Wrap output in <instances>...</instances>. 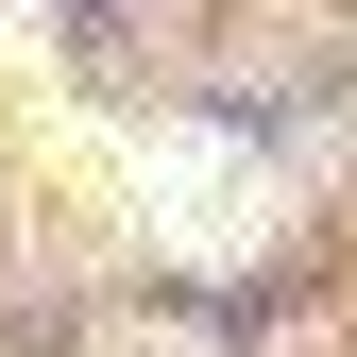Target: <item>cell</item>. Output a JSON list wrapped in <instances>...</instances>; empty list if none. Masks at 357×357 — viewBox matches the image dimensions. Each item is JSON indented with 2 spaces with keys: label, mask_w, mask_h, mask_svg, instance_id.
Listing matches in <instances>:
<instances>
[{
  "label": "cell",
  "mask_w": 357,
  "mask_h": 357,
  "mask_svg": "<svg viewBox=\"0 0 357 357\" xmlns=\"http://www.w3.org/2000/svg\"><path fill=\"white\" fill-rule=\"evenodd\" d=\"M137 188H153V221H188L204 255H238V238H255V170L221 153V137H153V153H137Z\"/></svg>",
  "instance_id": "cell-1"
}]
</instances>
